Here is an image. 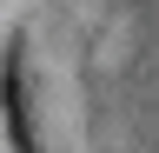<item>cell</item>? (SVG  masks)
<instances>
[{
  "label": "cell",
  "instance_id": "obj_1",
  "mask_svg": "<svg viewBox=\"0 0 159 153\" xmlns=\"http://www.w3.org/2000/svg\"><path fill=\"white\" fill-rule=\"evenodd\" d=\"M0 107H7V133L20 153H33V120H27V67H20V40L0 60Z\"/></svg>",
  "mask_w": 159,
  "mask_h": 153
}]
</instances>
